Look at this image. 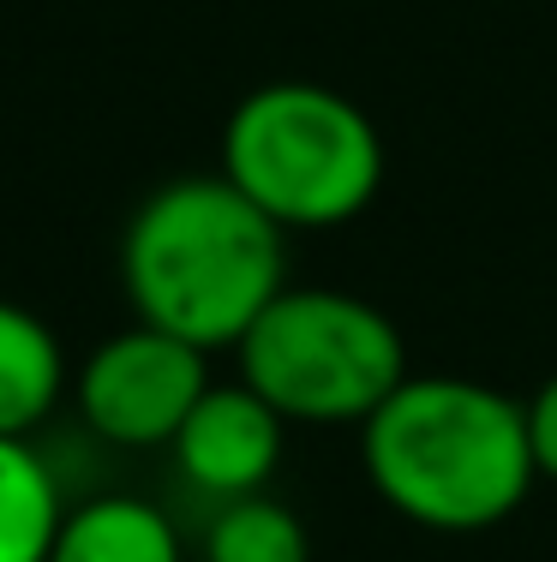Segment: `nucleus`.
I'll return each instance as SVG.
<instances>
[{"label":"nucleus","mask_w":557,"mask_h":562,"mask_svg":"<svg viewBox=\"0 0 557 562\" xmlns=\"http://www.w3.org/2000/svg\"><path fill=\"white\" fill-rule=\"evenodd\" d=\"M121 276L138 324L216 353L288 288V234L229 173H180L126 222Z\"/></svg>","instance_id":"1"},{"label":"nucleus","mask_w":557,"mask_h":562,"mask_svg":"<svg viewBox=\"0 0 557 562\" xmlns=\"http://www.w3.org/2000/svg\"><path fill=\"white\" fill-rule=\"evenodd\" d=\"M366 473L402 520L432 532H486L522 508L534 485L522 401L480 378L408 371L360 425Z\"/></svg>","instance_id":"2"},{"label":"nucleus","mask_w":557,"mask_h":562,"mask_svg":"<svg viewBox=\"0 0 557 562\" xmlns=\"http://www.w3.org/2000/svg\"><path fill=\"white\" fill-rule=\"evenodd\" d=\"M222 173L276 227L354 222L383 186V138L354 97L282 78L241 97L222 132Z\"/></svg>","instance_id":"3"},{"label":"nucleus","mask_w":557,"mask_h":562,"mask_svg":"<svg viewBox=\"0 0 557 562\" xmlns=\"http://www.w3.org/2000/svg\"><path fill=\"white\" fill-rule=\"evenodd\" d=\"M402 378V329L360 293L282 288L241 336V383L300 425H366Z\"/></svg>","instance_id":"4"},{"label":"nucleus","mask_w":557,"mask_h":562,"mask_svg":"<svg viewBox=\"0 0 557 562\" xmlns=\"http://www.w3.org/2000/svg\"><path fill=\"white\" fill-rule=\"evenodd\" d=\"M78 413L97 437L121 449H168L198 395L210 390L204 347L168 336V329H121L78 366L73 378Z\"/></svg>","instance_id":"5"},{"label":"nucleus","mask_w":557,"mask_h":562,"mask_svg":"<svg viewBox=\"0 0 557 562\" xmlns=\"http://www.w3.org/2000/svg\"><path fill=\"white\" fill-rule=\"evenodd\" d=\"M282 431L288 419L252 383H210L168 449L204 497L234 503V497H258L270 485L276 461H282Z\"/></svg>","instance_id":"6"},{"label":"nucleus","mask_w":557,"mask_h":562,"mask_svg":"<svg viewBox=\"0 0 557 562\" xmlns=\"http://www.w3.org/2000/svg\"><path fill=\"white\" fill-rule=\"evenodd\" d=\"M48 562H180V532L144 497H97L60 515Z\"/></svg>","instance_id":"7"},{"label":"nucleus","mask_w":557,"mask_h":562,"mask_svg":"<svg viewBox=\"0 0 557 562\" xmlns=\"http://www.w3.org/2000/svg\"><path fill=\"white\" fill-rule=\"evenodd\" d=\"M66 390L55 329L36 312L0 300V437H31Z\"/></svg>","instance_id":"8"},{"label":"nucleus","mask_w":557,"mask_h":562,"mask_svg":"<svg viewBox=\"0 0 557 562\" xmlns=\"http://www.w3.org/2000/svg\"><path fill=\"white\" fill-rule=\"evenodd\" d=\"M60 485L24 437H0V562H48L60 532Z\"/></svg>","instance_id":"9"},{"label":"nucleus","mask_w":557,"mask_h":562,"mask_svg":"<svg viewBox=\"0 0 557 562\" xmlns=\"http://www.w3.org/2000/svg\"><path fill=\"white\" fill-rule=\"evenodd\" d=\"M204 562H312V539L294 508L258 491L216 508L204 532Z\"/></svg>","instance_id":"10"},{"label":"nucleus","mask_w":557,"mask_h":562,"mask_svg":"<svg viewBox=\"0 0 557 562\" xmlns=\"http://www.w3.org/2000/svg\"><path fill=\"white\" fill-rule=\"evenodd\" d=\"M527 413V449H534V473L557 479V371L534 390V401H522Z\"/></svg>","instance_id":"11"}]
</instances>
